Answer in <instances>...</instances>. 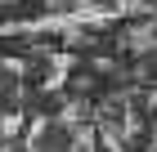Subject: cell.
<instances>
[{
	"mask_svg": "<svg viewBox=\"0 0 157 152\" xmlns=\"http://www.w3.org/2000/svg\"><path fill=\"white\" fill-rule=\"evenodd\" d=\"M121 49H126V54H153V49H157V23H135V27H126Z\"/></svg>",
	"mask_w": 157,
	"mask_h": 152,
	"instance_id": "obj_1",
	"label": "cell"
},
{
	"mask_svg": "<svg viewBox=\"0 0 157 152\" xmlns=\"http://www.w3.org/2000/svg\"><path fill=\"white\" fill-rule=\"evenodd\" d=\"M67 67H72V58H67V54H59V58L49 63V76H45V90H49V94L67 85Z\"/></svg>",
	"mask_w": 157,
	"mask_h": 152,
	"instance_id": "obj_2",
	"label": "cell"
},
{
	"mask_svg": "<svg viewBox=\"0 0 157 152\" xmlns=\"http://www.w3.org/2000/svg\"><path fill=\"white\" fill-rule=\"evenodd\" d=\"M117 13H130V18L153 13V0H112V18H117Z\"/></svg>",
	"mask_w": 157,
	"mask_h": 152,
	"instance_id": "obj_3",
	"label": "cell"
},
{
	"mask_svg": "<svg viewBox=\"0 0 157 152\" xmlns=\"http://www.w3.org/2000/svg\"><path fill=\"white\" fill-rule=\"evenodd\" d=\"M5 72H13V76H27V58H5Z\"/></svg>",
	"mask_w": 157,
	"mask_h": 152,
	"instance_id": "obj_4",
	"label": "cell"
},
{
	"mask_svg": "<svg viewBox=\"0 0 157 152\" xmlns=\"http://www.w3.org/2000/svg\"><path fill=\"white\" fill-rule=\"evenodd\" d=\"M45 5H49V9H63V5H67V0H45Z\"/></svg>",
	"mask_w": 157,
	"mask_h": 152,
	"instance_id": "obj_5",
	"label": "cell"
}]
</instances>
